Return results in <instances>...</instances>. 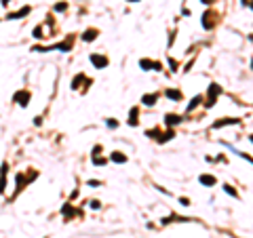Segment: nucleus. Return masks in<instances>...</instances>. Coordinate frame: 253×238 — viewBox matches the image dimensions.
I'll return each mask as SVG.
<instances>
[{"instance_id": "18", "label": "nucleus", "mask_w": 253, "mask_h": 238, "mask_svg": "<svg viewBox=\"0 0 253 238\" xmlns=\"http://www.w3.org/2000/svg\"><path fill=\"white\" fill-rule=\"evenodd\" d=\"M200 101H203V95H196V97H192V101L188 103V107H186V112H192V110H194L196 106H198Z\"/></svg>"}, {"instance_id": "25", "label": "nucleus", "mask_w": 253, "mask_h": 238, "mask_svg": "<svg viewBox=\"0 0 253 238\" xmlns=\"http://www.w3.org/2000/svg\"><path fill=\"white\" fill-rule=\"evenodd\" d=\"M106 124H108L110 129H118V120H116V118H108V120H106Z\"/></svg>"}, {"instance_id": "3", "label": "nucleus", "mask_w": 253, "mask_h": 238, "mask_svg": "<svg viewBox=\"0 0 253 238\" xmlns=\"http://www.w3.org/2000/svg\"><path fill=\"white\" fill-rule=\"evenodd\" d=\"M89 59H91V63L95 65L97 70H103V68H108L110 65V59L106 57V55H99V53H91Z\"/></svg>"}, {"instance_id": "8", "label": "nucleus", "mask_w": 253, "mask_h": 238, "mask_svg": "<svg viewBox=\"0 0 253 238\" xmlns=\"http://www.w3.org/2000/svg\"><path fill=\"white\" fill-rule=\"evenodd\" d=\"M108 160H112V162H116V165H124L129 158H127V154H122V152H112V154L108 156Z\"/></svg>"}, {"instance_id": "6", "label": "nucleus", "mask_w": 253, "mask_h": 238, "mask_svg": "<svg viewBox=\"0 0 253 238\" xmlns=\"http://www.w3.org/2000/svg\"><path fill=\"white\" fill-rule=\"evenodd\" d=\"M6 171H9V165L2 162V167H0V194H4V190H6Z\"/></svg>"}, {"instance_id": "29", "label": "nucleus", "mask_w": 253, "mask_h": 238, "mask_svg": "<svg viewBox=\"0 0 253 238\" xmlns=\"http://www.w3.org/2000/svg\"><path fill=\"white\" fill-rule=\"evenodd\" d=\"M162 70V63H158V61H154V72H160Z\"/></svg>"}, {"instance_id": "24", "label": "nucleus", "mask_w": 253, "mask_h": 238, "mask_svg": "<svg viewBox=\"0 0 253 238\" xmlns=\"http://www.w3.org/2000/svg\"><path fill=\"white\" fill-rule=\"evenodd\" d=\"M53 9H55V11H57V13H63V11H65V9H68V4H65V2H57V4H55Z\"/></svg>"}, {"instance_id": "11", "label": "nucleus", "mask_w": 253, "mask_h": 238, "mask_svg": "<svg viewBox=\"0 0 253 238\" xmlns=\"http://www.w3.org/2000/svg\"><path fill=\"white\" fill-rule=\"evenodd\" d=\"M198 181H200V186H207V188H213V186L217 183V179L213 177V175H200Z\"/></svg>"}, {"instance_id": "15", "label": "nucleus", "mask_w": 253, "mask_h": 238, "mask_svg": "<svg viewBox=\"0 0 253 238\" xmlns=\"http://www.w3.org/2000/svg\"><path fill=\"white\" fill-rule=\"evenodd\" d=\"M61 213H63V217H65V219H70L72 215H76V209H74L72 204L68 203V204H63V209H61Z\"/></svg>"}, {"instance_id": "32", "label": "nucleus", "mask_w": 253, "mask_h": 238, "mask_svg": "<svg viewBox=\"0 0 253 238\" xmlns=\"http://www.w3.org/2000/svg\"><path fill=\"white\" fill-rule=\"evenodd\" d=\"M242 2V6H247V9H249V0H241Z\"/></svg>"}, {"instance_id": "14", "label": "nucleus", "mask_w": 253, "mask_h": 238, "mask_svg": "<svg viewBox=\"0 0 253 238\" xmlns=\"http://www.w3.org/2000/svg\"><path fill=\"white\" fill-rule=\"evenodd\" d=\"M181 116L179 114H167V116H165V122H167V127H175V124H179L181 122Z\"/></svg>"}, {"instance_id": "10", "label": "nucleus", "mask_w": 253, "mask_h": 238, "mask_svg": "<svg viewBox=\"0 0 253 238\" xmlns=\"http://www.w3.org/2000/svg\"><path fill=\"white\" fill-rule=\"evenodd\" d=\"M131 127H137L139 124V107H131V112H129V120H127Z\"/></svg>"}, {"instance_id": "12", "label": "nucleus", "mask_w": 253, "mask_h": 238, "mask_svg": "<svg viewBox=\"0 0 253 238\" xmlns=\"http://www.w3.org/2000/svg\"><path fill=\"white\" fill-rule=\"evenodd\" d=\"M165 95H167L171 101H181V97H183L179 89H167V91H165Z\"/></svg>"}, {"instance_id": "7", "label": "nucleus", "mask_w": 253, "mask_h": 238, "mask_svg": "<svg viewBox=\"0 0 253 238\" xmlns=\"http://www.w3.org/2000/svg\"><path fill=\"white\" fill-rule=\"evenodd\" d=\"M97 36H99V30H95V27H89V30H84V34H82V42H93Z\"/></svg>"}, {"instance_id": "4", "label": "nucleus", "mask_w": 253, "mask_h": 238, "mask_svg": "<svg viewBox=\"0 0 253 238\" xmlns=\"http://www.w3.org/2000/svg\"><path fill=\"white\" fill-rule=\"evenodd\" d=\"M30 11H32V6H21V9H17L15 13H6V19H9V21L21 19V17H25V15H30Z\"/></svg>"}, {"instance_id": "19", "label": "nucleus", "mask_w": 253, "mask_h": 238, "mask_svg": "<svg viewBox=\"0 0 253 238\" xmlns=\"http://www.w3.org/2000/svg\"><path fill=\"white\" fill-rule=\"evenodd\" d=\"M44 30H42V25H36V27H34V30H32V36H34V38H36V40H40V38H44Z\"/></svg>"}, {"instance_id": "1", "label": "nucleus", "mask_w": 253, "mask_h": 238, "mask_svg": "<svg viewBox=\"0 0 253 238\" xmlns=\"http://www.w3.org/2000/svg\"><path fill=\"white\" fill-rule=\"evenodd\" d=\"M221 95V86H219V84H209V91H207V103H205V107H209V110H211V107L215 106V101H217V97Z\"/></svg>"}, {"instance_id": "26", "label": "nucleus", "mask_w": 253, "mask_h": 238, "mask_svg": "<svg viewBox=\"0 0 253 238\" xmlns=\"http://www.w3.org/2000/svg\"><path fill=\"white\" fill-rule=\"evenodd\" d=\"M89 207H91V209H101V203H99V200H89Z\"/></svg>"}, {"instance_id": "2", "label": "nucleus", "mask_w": 253, "mask_h": 238, "mask_svg": "<svg viewBox=\"0 0 253 238\" xmlns=\"http://www.w3.org/2000/svg\"><path fill=\"white\" fill-rule=\"evenodd\" d=\"M30 99H32V93H30V91H25V89L17 91V93L13 95V101H15L17 106H21V107H27V106H30Z\"/></svg>"}, {"instance_id": "28", "label": "nucleus", "mask_w": 253, "mask_h": 238, "mask_svg": "<svg viewBox=\"0 0 253 238\" xmlns=\"http://www.w3.org/2000/svg\"><path fill=\"white\" fill-rule=\"evenodd\" d=\"M179 204H181V207H190V200H188L186 196H181V198H179Z\"/></svg>"}, {"instance_id": "23", "label": "nucleus", "mask_w": 253, "mask_h": 238, "mask_svg": "<svg viewBox=\"0 0 253 238\" xmlns=\"http://www.w3.org/2000/svg\"><path fill=\"white\" fill-rule=\"evenodd\" d=\"M167 61H169V65H171V72H175V74H177V70H179V63L173 59V57H169Z\"/></svg>"}, {"instance_id": "17", "label": "nucleus", "mask_w": 253, "mask_h": 238, "mask_svg": "<svg viewBox=\"0 0 253 238\" xmlns=\"http://www.w3.org/2000/svg\"><path fill=\"white\" fill-rule=\"evenodd\" d=\"M173 135H175V133H173V129H171V131H167V133H160L156 141H160V143H167V141H171V139H173Z\"/></svg>"}, {"instance_id": "21", "label": "nucleus", "mask_w": 253, "mask_h": 238, "mask_svg": "<svg viewBox=\"0 0 253 238\" xmlns=\"http://www.w3.org/2000/svg\"><path fill=\"white\" fill-rule=\"evenodd\" d=\"M82 80H84V74H78V76L72 80V89H74V91H76V89H80V82H82Z\"/></svg>"}, {"instance_id": "20", "label": "nucleus", "mask_w": 253, "mask_h": 238, "mask_svg": "<svg viewBox=\"0 0 253 238\" xmlns=\"http://www.w3.org/2000/svg\"><path fill=\"white\" fill-rule=\"evenodd\" d=\"M224 192H226V194H230L232 198H238V192L234 190V186H228V183H226V186H224Z\"/></svg>"}, {"instance_id": "31", "label": "nucleus", "mask_w": 253, "mask_h": 238, "mask_svg": "<svg viewBox=\"0 0 253 238\" xmlns=\"http://www.w3.org/2000/svg\"><path fill=\"white\" fill-rule=\"evenodd\" d=\"M9 2H11V0H2L0 4H2V6H9Z\"/></svg>"}, {"instance_id": "16", "label": "nucleus", "mask_w": 253, "mask_h": 238, "mask_svg": "<svg viewBox=\"0 0 253 238\" xmlns=\"http://www.w3.org/2000/svg\"><path fill=\"white\" fill-rule=\"evenodd\" d=\"M139 68H141L144 72L154 70V61H152V59H139Z\"/></svg>"}, {"instance_id": "22", "label": "nucleus", "mask_w": 253, "mask_h": 238, "mask_svg": "<svg viewBox=\"0 0 253 238\" xmlns=\"http://www.w3.org/2000/svg\"><path fill=\"white\" fill-rule=\"evenodd\" d=\"M91 160H93V165H97V167H103L108 162V158H101V156H91Z\"/></svg>"}, {"instance_id": "5", "label": "nucleus", "mask_w": 253, "mask_h": 238, "mask_svg": "<svg viewBox=\"0 0 253 238\" xmlns=\"http://www.w3.org/2000/svg\"><path fill=\"white\" fill-rule=\"evenodd\" d=\"M241 118H219L211 124V129H221V127H228V124H238Z\"/></svg>"}, {"instance_id": "27", "label": "nucleus", "mask_w": 253, "mask_h": 238, "mask_svg": "<svg viewBox=\"0 0 253 238\" xmlns=\"http://www.w3.org/2000/svg\"><path fill=\"white\" fill-rule=\"evenodd\" d=\"M86 183H89L91 188H97V186H101V181H97V179H89Z\"/></svg>"}, {"instance_id": "34", "label": "nucleus", "mask_w": 253, "mask_h": 238, "mask_svg": "<svg viewBox=\"0 0 253 238\" xmlns=\"http://www.w3.org/2000/svg\"><path fill=\"white\" fill-rule=\"evenodd\" d=\"M127 2H139V0H127Z\"/></svg>"}, {"instance_id": "13", "label": "nucleus", "mask_w": 253, "mask_h": 238, "mask_svg": "<svg viewBox=\"0 0 253 238\" xmlns=\"http://www.w3.org/2000/svg\"><path fill=\"white\" fill-rule=\"evenodd\" d=\"M156 101H158V93H150V95H144V97H141V103H144V106H148V107H152Z\"/></svg>"}, {"instance_id": "33", "label": "nucleus", "mask_w": 253, "mask_h": 238, "mask_svg": "<svg viewBox=\"0 0 253 238\" xmlns=\"http://www.w3.org/2000/svg\"><path fill=\"white\" fill-rule=\"evenodd\" d=\"M203 4H213V0H200Z\"/></svg>"}, {"instance_id": "30", "label": "nucleus", "mask_w": 253, "mask_h": 238, "mask_svg": "<svg viewBox=\"0 0 253 238\" xmlns=\"http://www.w3.org/2000/svg\"><path fill=\"white\" fill-rule=\"evenodd\" d=\"M34 124L40 127V124H42V116H36V118H34Z\"/></svg>"}, {"instance_id": "9", "label": "nucleus", "mask_w": 253, "mask_h": 238, "mask_svg": "<svg viewBox=\"0 0 253 238\" xmlns=\"http://www.w3.org/2000/svg\"><path fill=\"white\" fill-rule=\"evenodd\" d=\"M213 17H215V15H213L211 11H205V15H203V30L209 32V30L213 27Z\"/></svg>"}]
</instances>
